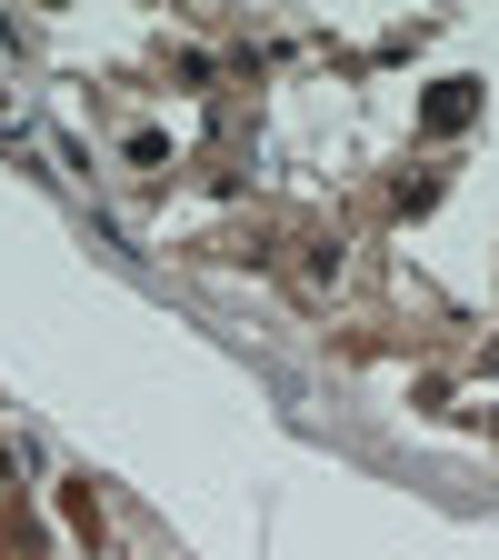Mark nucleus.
Wrapping results in <instances>:
<instances>
[{"mask_svg":"<svg viewBox=\"0 0 499 560\" xmlns=\"http://www.w3.org/2000/svg\"><path fill=\"white\" fill-rule=\"evenodd\" d=\"M470 110H479V81H440L430 91V130H470Z\"/></svg>","mask_w":499,"mask_h":560,"instance_id":"1","label":"nucleus"}]
</instances>
